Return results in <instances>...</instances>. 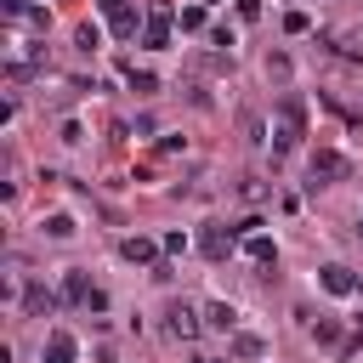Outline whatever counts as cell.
<instances>
[{"label": "cell", "instance_id": "obj_1", "mask_svg": "<svg viewBox=\"0 0 363 363\" xmlns=\"http://www.w3.org/2000/svg\"><path fill=\"white\" fill-rule=\"evenodd\" d=\"M301 142V96H284L278 102V125H272V153H289Z\"/></svg>", "mask_w": 363, "mask_h": 363}, {"label": "cell", "instance_id": "obj_2", "mask_svg": "<svg viewBox=\"0 0 363 363\" xmlns=\"http://www.w3.org/2000/svg\"><path fill=\"white\" fill-rule=\"evenodd\" d=\"M142 45H147V51H164V45H170V0H153V11H147V23H142Z\"/></svg>", "mask_w": 363, "mask_h": 363}, {"label": "cell", "instance_id": "obj_3", "mask_svg": "<svg viewBox=\"0 0 363 363\" xmlns=\"http://www.w3.org/2000/svg\"><path fill=\"white\" fill-rule=\"evenodd\" d=\"M233 227H221V221H204V233H199V250H204V261H227L233 255Z\"/></svg>", "mask_w": 363, "mask_h": 363}, {"label": "cell", "instance_id": "obj_4", "mask_svg": "<svg viewBox=\"0 0 363 363\" xmlns=\"http://www.w3.org/2000/svg\"><path fill=\"white\" fill-rule=\"evenodd\" d=\"M96 6H102V17H108L113 40H136V6H130V0H96Z\"/></svg>", "mask_w": 363, "mask_h": 363}, {"label": "cell", "instance_id": "obj_5", "mask_svg": "<svg viewBox=\"0 0 363 363\" xmlns=\"http://www.w3.org/2000/svg\"><path fill=\"white\" fill-rule=\"evenodd\" d=\"M340 176H352V159L318 147V153H312V187H318V182H340Z\"/></svg>", "mask_w": 363, "mask_h": 363}, {"label": "cell", "instance_id": "obj_6", "mask_svg": "<svg viewBox=\"0 0 363 363\" xmlns=\"http://www.w3.org/2000/svg\"><path fill=\"white\" fill-rule=\"evenodd\" d=\"M318 284H323L329 295H352V289H357V278H352V267H340V261H329V267L318 272Z\"/></svg>", "mask_w": 363, "mask_h": 363}, {"label": "cell", "instance_id": "obj_7", "mask_svg": "<svg viewBox=\"0 0 363 363\" xmlns=\"http://www.w3.org/2000/svg\"><path fill=\"white\" fill-rule=\"evenodd\" d=\"M164 318H170V335H176V340H193V335H199V312H193V306H170Z\"/></svg>", "mask_w": 363, "mask_h": 363}, {"label": "cell", "instance_id": "obj_8", "mask_svg": "<svg viewBox=\"0 0 363 363\" xmlns=\"http://www.w3.org/2000/svg\"><path fill=\"white\" fill-rule=\"evenodd\" d=\"M244 255H250V261H261V267H267V261H278V244H272V238H267V233H244Z\"/></svg>", "mask_w": 363, "mask_h": 363}, {"label": "cell", "instance_id": "obj_9", "mask_svg": "<svg viewBox=\"0 0 363 363\" xmlns=\"http://www.w3.org/2000/svg\"><path fill=\"white\" fill-rule=\"evenodd\" d=\"M119 255H125V261H159V244L136 233V238H125V244H119Z\"/></svg>", "mask_w": 363, "mask_h": 363}, {"label": "cell", "instance_id": "obj_10", "mask_svg": "<svg viewBox=\"0 0 363 363\" xmlns=\"http://www.w3.org/2000/svg\"><path fill=\"white\" fill-rule=\"evenodd\" d=\"M204 323H210V329H221V335H227V329H233V323H238V312H233V306H227V301H210V306H204Z\"/></svg>", "mask_w": 363, "mask_h": 363}, {"label": "cell", "instance_id": "obj_11", "mask_svg": "<svg viewBox=\"0 0 363 363\" xmlns=\"http://www.w3.org/2000/svg\"><path fill=\"white\" fill-rule=\"evenodd\" d=\"M45 363H74V335H62V329H57V335L45 340Z\"/></svg>", "mask_w": 363, "mask_h": 363}, {"label": "cell", "instance_id": "obj_12", "mask_svg": "<svg viewBox=\"0 0 363 363\" xmlns=\"http://www.w3.org/2000/svg\"><path fill=\"white\" fill-rule=\"evenodd\" d=\"M23 306H28L34 318H40V312H51L57 301H51V289H45V284H28V295H23Z\"/></svg>", "mask_w": 363, "mask_h": 363}, {"label": "cell", "instance_id": "obj_13", "mask_svg": "<svg viewBox=\"0 0 363 363\" xmlns=\"http://www.w3.org/2000/svg\"><path fill=\"white\" fill-rule=\"evenodd\" d=\"M45 233H51V238H74V216H62V210L45 216Z\"/></svg>", "mask_w": 363, "mask_h": 363}, {"label": "cell", "instance_id": "obj_14", "mask_svg": "<svg viewBox=\"0 0 363 363\" xmlns=\"http://www.w3.org/2000/svg\"><path fill=\"white\" fill-rule=\"evenodd\" d=\"M182 28L199 34V28H204V6H187V11H182Z\"/></svg>", "mask_w": 363, "mask_h": 363}, {"label": "cell", "instance_id": "obj_15", "mask_svg": "<svg viewBox=\"0 0 363 363\" xmlns=\"http://www.w3.org/2000/svg\"><path fill=\"white\" fill-rule=\"evenodd\" d=\"M74 40L91 51V45H102V28H96V23H79V34H74Z\"/></svg>", "mask_w": 363, "mask_h": 363}, {"label": "cell", "instance_id": "obj_16", "mask_svg": "<svg viewBox=\"0 0 363 363\" xmlns=\"http://www.w3.org/2000/svg\"><path fill=\"white\" fill-rule=\"evenodd\" d=\"M233 352H238V357H261V340H255V335H238Z\"/></svg>", "mask_w": 363, "mask_h": 363}, {"label": "cell", "instance_id": "obj_17", "mask_svg": "<svg viewBox=\"0 0 363 363\" xmlns=\"http://www.w3.org/2000/svg\"><path fill=\"white\" fill-rule=\"evenodd\" d=\"M340 57H357L363 62V34H340Z\"/></svg>", "mask_w": 363, "mask_h": 363}, {"label": "cell", "instance_id": "obj_18", "mask_svg": "<svg viewBox=\"0 0 363 363\" xmlns=\"http://www.w3.org/2000/svg\"><path fill=\"white\" fill-rule=\"evenodd\" d=\"M284 28H289V34H306L312 23H306V11H289V17H284Z\"/></svg>", "mask_w": 363, "mask_h": 363}, {"label": "cell", "instance_id": "obj_19", "mask_svg": "<svg viewBox=\"0 0 363 363\" xmlns=\"http://www.w3.org/2000/svg\"><path fill=\"white\" fill-rule=\"evenodd\" d=\"M130 91H159V79H153V74H136V68H130Z\"/></svg>", "mask_w": 363, "mask_h": 363}, {"label": "cell", "instance_id": "obj_20", "mask_svg": "<svg viewBox=\"0 0 363 363\" xmlns=\"http://www.w3.org/2000/svg\"><path fill=\"white\" fill-rule=\"evenodd\" d=\"M238 17H261V0H238Z\"/></svg>", "mask_w": 363, "mask_h": 363}]
</instances>
